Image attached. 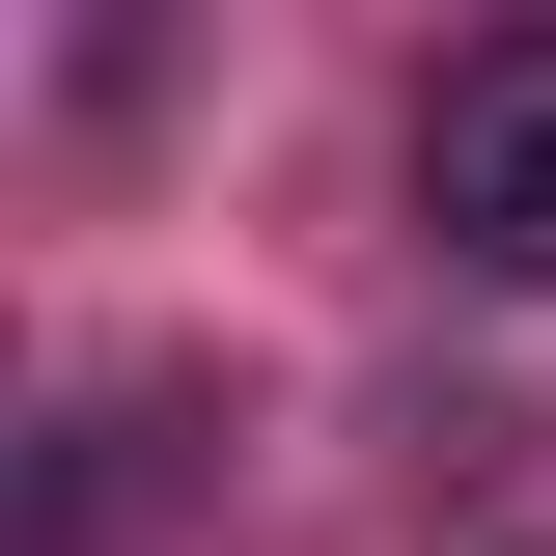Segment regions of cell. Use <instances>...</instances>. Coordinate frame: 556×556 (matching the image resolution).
Wrapping results in <instances>:
<instances>
[{
  "label": "cell",
  "mask_w": 556,
  "mask_h": 556,
  "mask_svg": "<svg viewBox=\"0 0 556 556\" xmlns=\"http://www.w3.org/2000/svg\"><path fill=\"white\" fill-rule=\"evenodd\" d=\"M417 223L473 278H556V28H473L445 112H417Z\"/></svg>",
  "instance_id": "1"
}]
</instances>
